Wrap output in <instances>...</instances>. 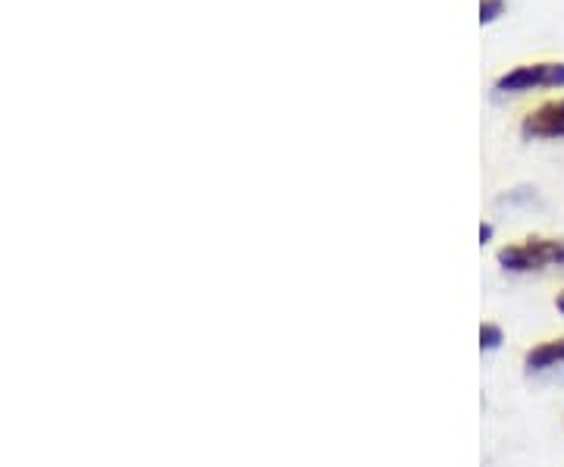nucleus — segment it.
I'll return each mask as SVG.
<instances>
[{
    "mask_svg": "<svg viewBox=\"0 0 564 467\" xmlns=\"http://www.w3.org/2000/svg\"><path fill=\"white\" fill-rule=\"evenodd\" d=\"M564 367V336L555 339H543L533 348L524 351V370L530 377H543V373H555Z\"/></svg>",
    "mask_w": 564,
    "mask_h": 467,
    "instance_id": "nucleus-4",
    "label": "nucleus"
},
{
    "mask_svg": "<svg viewBox=\"0 0 564 467\" xmlns=\"http://www.w3.org/2000/svg\"><path fill=\"white\" fill-rule=\"evenodd\" d=\"M492 232H496V229H492V224H480V242L484 245L492 242Z\"/></svg>",
    "mask_w": 564,
    "mask_h": 467,
    "instance_id": "nucleus-8",
    "label": "nucleus"
},
{
    "mask_svg": "<svg viewBox=\"0 0 564 467\" xmlns=\"http://www.w3.org/2000/svg\"><path fill=\"white\" fill-rule=\"evenodd\" d=\"M540 192L536 188H530V185H521V188H511V192H505L496 198V207H508V210H533V207H540Z\"/></svg>",
    "mask_w": 564,
    "mask_h": 467,
    "instance_id": "nucleus-5",
    "label": "nucleus"
},
{
    "mask_svg": "<svg viewBox=\"0 0 564 467\" xmlns=\"http://www.w3.org/2000/svg\"><path fill=\"white\" fill-rule=\"evenodd\" d=\"M505 13V0H480V22L489 25Z\"/></svg>",
    "mask_w": 564,
    "mask_h": 467,
    "instance_id": "nucleus-7",
    "label": "nucleus"
},
{
    "mask_svg": "<svg viewBox=\"0 0 564 467\" xmlns=\"http://www.w3.org/2000/svg\"><path fill=\"white\" fill-rule=\"evenodd\" d=\"M555 311H558V314L564 317V289L558 292V295H555Z\"/></svg>",
    "mask_w": 564,
    "mask_h": 467,
    "instance_id": "nucleus-9",
    "label": "nucleus"
},
{
    "mask_svg": "<svg viewBox=\"0 0 564 467\" xmlns=\"http://www.w3.org/2000/svg\"><path fill=\"white\" fill-rule=\"evenodd\" d=\"M536 88H564V61L518 63L496 79V91L502 95H524Z\"/></svg>",
    "mask_w": 564,
    "mask_h": 467,
    "instance_id": "nucleus-2",
    "label": "nucleus"
},
{
    "mask_svg": "<svg viewBox=\"0 0 564 467\" xmlns=\"http://www.w3.org/2000/svg\"><path fill=\"white\" fill-rule=\"evenodd\" d=\"M505 343V329L499 324H484L480 326V348L484 351H499Z\"/></svg>",
    "mask_w": 564,
    "mask_h": 467,
    "instance_id": "nucleus-6",
    "label": "nucleus"
},
{
    "mask_svg": "<svg viewBox=\"0 0 564 467\" xmlns=\"http://www.w3.org/2000/svg\"><path fill=\"white\" fill-rule=\"evenodd\" d=\"M496 261L508 273H543V270H562L564 267V239L558 236H527L518 242L499 248Z\"/></svg>",
    "mask_w": 564,
    "mask_h": 467,
    "instance_id": "nucleus-1",
    "label": "nucleus"
},
{
    "mask_svg": "<svg viewBox=\"0 0 564 467\" xmlns=\"http://www.w3.org/2000/svg\"><path fill=\"white\" fill-rule=\"evenodd\" d=\"M521 135L524 139H564V98L530 107L521 117Z\"/></svg>",
    "mask_w": 564,
    "mask_h": 467,
    "instance_id": "nucleus-3",
    "label": "nucleus"
}]
</instances>
